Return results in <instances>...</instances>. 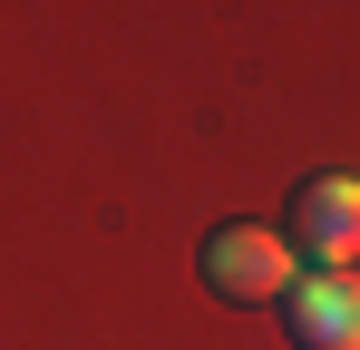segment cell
Masks as SVG:
<instances>
[{"mask_svg": "<svg viewBox=\"0 0 360 350\" xmlns=\"http://www.w3.org/2000/svg\"><path fill=\"white\" fill-rule=\"evenodd\" d=\"M205 283L224 302H243V311H263V302H283L302 283V253L263 224H224V233H205Z\"/></svg>", "mask_w": 360, "mask_h": 350, "instance_id": "6da1fadb", "label": "cell"}, {"mask_svg": "<svg viewBox=\"0 0 360 350\" xmlns=\"http://www.w3.org/2000/svg\"><path fill=\"white\" fill-rule=\"evenodd\" d=\"M283 243H292V253H321V263L341 273V263L360 253V175H321V185H302Z\"/></svg>", "mask_w": 360, "mask_h": 350, "instance_id": "7a4b0ae2", "label": "cell"}, {"mask_svg": "<svg viewBox=\"0 0 360 350\" xmlns=\"http://www.w3.org/2000/svg\"><path fill=\"white\" fill-rule=\"evenodd\" d=\"M302 350H360V283L351 273H321V283H292L283 292Z\"/></svg>", "mask_w": 360, "mask_h": 350, "instance_id": "3957f363", "label": "cell"}]
</instances>
